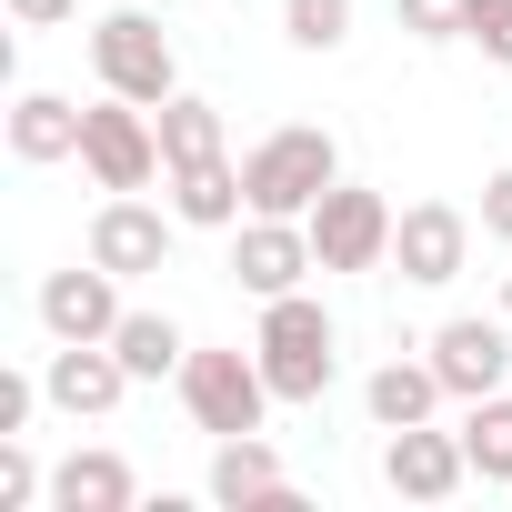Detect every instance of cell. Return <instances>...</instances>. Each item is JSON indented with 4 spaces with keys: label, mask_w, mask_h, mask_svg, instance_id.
I'll list each match as a JSON object with an SVG mask.
<instances>
[{
    "label": "cell",
    "mask_w": 512,
    "mask_h": 512,
    "mask_svg": "<svg viewBox=\"0 0 512 512\" xmlns=\"http://www.w3.org/2000/svg\"><path fill=\"white\" fill-rule=\"evenodd\" d=\"M161 161H171V171L221 161V111H211V101H191V91H171V101H161Z\"/></svg>",
    "instance_id": "obj_20"
},
{
    "label": "cell",
    "mask_w": 512,
    "mask_h": 512,
    "mask_svg": "<svg viewBox=\"0 0 512 512\" xmlns=\"http://www.w3.org/2000/svg\"><path fill=\"white\" fill-rule=\"evenodd\" d=\"M462 452H472L482 482H512V402H502V392H482V402L462 412Z\"/></svg>",
    "instance_id": "obj_21"
},
{
    "label": "cell",
    "mask_w": 512,
    "mask_h": 512,
    "mask_svg": "<svg viewBox=\"0 0 512 512\" xmlns=\"http://www.w3.org/2000/svg\"><path fill=\"white\" fill-rule=\"evenodd\" d=\"M111 352L131 362V382H161V372H181V362H191V342H181V322H171V312H121Z\"/></svg>",
    "instance_id": "obj_18"
},
{
    "label": "cell",
    "mask_w": 512,
    "mask_h": 512,
    "mask_svg": "<svg viewBox=\"0 0 512 512\" xmlns=\"http://www.w3.org/2000/svg\"><path fill=\"white\" fill-rule=\"evenodd\" d=\"M231 272H241V292H262V302L302 292V272H322V251H312V221L251 211V221H241V241H231Z\"/></svg>",
    "instance_id": "obj_7"
},
{
    "label": "cell",
    "mask_w": 512,
    "mask_h": 512,
    "mask_svg": "<svg viewBox=\"0 0 512 512\" xmlns=\"http://www.w3.org/2000/svg\"><path fill=\"white\" fill-rule=\"evenodd\" d=\"M71 11H81V0H11V21H21V31H61Z\"/></svg>",
    "instance_id": "obj_28"
},
{
    "label": "cell",
    "mask_w": 512,
    "mask_h": 512,
    "mask_svg": "<svg viewBox=\"0 0 512 512\" xmlns=\"http://www.w3.org/2000/svg\"><path fill=\"white\" fill-rule=\"evenodd\" d=\"M342 181V151H332V131H272L262 151L241 161V191H251V211H282V221H312V201Z\"/></svg>",
    "instance_id": "obj_2"
},
{
    "label": "cell",
    "mask_w": 512,
    "mask_h": 512,
    "mask_svg": "<svg viewBox=\"0 0 512 512\" xmlns=\"http://www.w3.org/2000/svg\"><path fill=\"white\" fill-rule=\"evenodd\" d=\"M131 462L121 452H71L61 472H51V512H131Z\"/></svg>",
    "instance_id": "obj_16"
},
{
    "label": "cell",
    "mask_w": 512,
    "mask_h": 512,
    "mask_svg": "<svg viewBox=\"0 0 512 512\" xmlns=\"http://www.w3.org/2000/svg\"><path fill=\"white\" fill-rule=\"evenodd\" d=\"M41 492H51V472H41L21 442H0V512H31Z\"/></svg>",
    "instance_id": "obj_24"
},
{
    "label": "cell",
    "mask_w": 512,
    "mask_h": 512,
    "mask_svg": "<svg viewBox=\"0 0 512 512\" xmlns=\"http://www.w3.org/2000/svg\"><path fill=\"white\" fill-rule=\"evenodd\" d=\"M31 402H41V392H31L21 372H0V442H21V422H31Z\"/></svg>",
    "instance_id": "obj_27"
},
{
    "label": "cell",
    "mask_w": 512,
    "mask_h": 512,
    "mask_svg": "<svg viewBox=\"0 0 512 512\" xmlns=\"http://www.w3.org/2000/svg\"><path fill=\"white\" fill-rule=\"evenodd\" d=\"M41 322H51V342H111L121 332V272H51L41 282Z\"/></svg>",
    "instance_id": "obj_11"
},
{
    "label": "cell",
    "mask_w": 512,
    "mask_h": 512,
    "mask_svg": "<svg viewBox=\"0 0 512 512\" xmlns=\"http://www.w3.org/2000/svg\"><path fill=\"white\" fill-rule=\"evenodd\" d=\"M91 71H101V91H121V101H141V111H161V101L181 91L171 31H161L151 11H111V21H91Z\"/></svg>",
    "instance_id": "obj_3"
},
{
    "label": "cell",
    "mask_w": 512,
    "mask_h": 512,
    "mask_svg": "<svg viewBox=\"0 0 512 512\" xmlns=\"http://www.w3.org/2000/svg\"><path fill=\"white\" fill-rule=\"evenodd\" d=\"M211 502H292V472H282V452L262 442V432H231L221 452H211Z\"/></svg>",
    "instance_id": "obj_14"
},
{
    "label": "cell",
    "mask_w": 512,
    "mask_h": 512,
    "mask_svg": "<svg viewBox=\"0 0 512 512\" xmlns=\"http://www.w3.org/2000/svg\"><path fill=\"white\" fill-rule=\"evenodd\" d=\"M462 262H472V221H462L452 201H412V211L392 221V272H402V282L442 292V282H462Z\"/></svg>",
    "instance_id": "obj_8"
},
{
    "label": "cell",
    "mask_w": 512,
    "mask_h": 512,
    "mask_svg": "<svg viewBox=\"0 0 512 512\" xmlns=\"http://www.w3.org/2000/svg\"><path fill=\"white\" fill-rule=\"evenodd\" d=\"M362 402H372V422H382V432H402V422H432V402H442V372H432V362H382Z\"/></svg>",
    "instance_id": "obj_19"
},
{
    "label": "cell",
    "mask_w": 512,
    "mask_h": 512,
    "mask_svg": "<svg viewBox=\"0 0 512 512\" xmlns=\"http://www.w3.org/2000/svg\"><path fill=\"white\" fill-rule=\"evenodd\" d=\"M41 392L81 422V412H111V402L131 392V362H121L111 342H61V352H51V372H41Z\"/></svg>",
    "instance_id": "obj_13"
},
{
    "label": "cell",
    "mask_w": 512,
    "mask_h": 512,
    "mask_svg": "<svg viewBox=\"0 0 512 512\" xmlns=\"http://www.w3.org/2000/svg\"><path fill=\"white\" fill-rule=\"evenodd\" d=\"M412 41H472V0H402Z\"/></svg>",
    "instance_id": "obj_23"
},
{
    "label": "cell",
    "mask_w": 512,
    "mask_h": 512,
    "mask_svg": "<svg viewBox=\"0 0 512 512\" xmlns=\"http://www.w3.org/2000/svg\"><path fill=\"white\" fill-rule=\"evenodd\" d=\"M282 31H292V51H342L352 41V0H282Z\"/></svg>",
    "instance_id": "obj_22"
},
{
    "label": "cell",
    "mask_w": 512,
    "mask_h": 512,
    "mask_svg": "<svg viewBox=\"0 0 512 512\" xmlns=\"http://www.w3.org/2000/svg\"><path fill=\"white\" fill-rule=\"evenodd\" d=\"M181 402H191V422L201 432H262V412H272V372H262V352H191L181 362Z\"/></svg>",
    "instance_id": "obj_4"
},
{
    "label": "cell",
    "mask_w": 512,
    "mask_h": 512,
    "mask_svg": "<svg viewBox=\"0 0 512 512\" xmlns=\"http://www.w3.org/2000/svg\"><path fill=\"white\" fill-rule=\"evenodd\" d=\"M502 312H512V272H502Z\"/></svg>",
    "instance_id": "obj_29"
},
{
    "label": "cell",
    "mask_w": 512,
    "mask_h": 512,
    "mask_svg": "<svg viewBox=\"0 0 512 512\" xmlns=\"http://www.w3.org/2000/svg\"><path fill=\"white\" fill-rule=\"evenodd\" d=\"M241 211H251V191H241L231 161H191V171H171V221H191V231H231Z\"/></svg>",
    "instance_id": "obj_15"
},
{
    "label": "cell",
    "mask_w": 512,
    "mask_h": 512,
    "mask_svg": "<svg viewBox=\"0 0 512 512\" xmlns=\"http://www.w3.org/2000/svg\"><path fill=\"white\" fill-rule=\"evenodd\" d=\"M262 372H272V402H322L332 392V312L312 302V292H282V302H262Z\"/></svg>",
    "instance_id": "obj_1"
},
{
    "label": "cell",
    "mask_w": 512,
    "mask_h": 512,
    "mask_svg": "<svg viewBox=\"0 0 512 512\" xmlns=\"http://www.w3.org/2000/svg\"><path fill=\"white\" fill-rule=\"evenodd\" d=\"M482 231H492V241H512V161L482 181Z\"/></svg>",
    "instance_id": "obj_26"
},
{
    "label": "cell",
    "mask_w": 512,
    "mask_h": 512,
    "mask_svg": "<svg viewBox=\"0 0 512 512\" xmlns=\"http://www.w3.org/2000/svg\"><path fill=\"white\" fill-rule=\"evenodd\" d=\"M472 41H482V61L512 71V0H472Z\"/></svg>",
    "instance_id": "obj_25"
},
{
    "label": "cell",
    "mask_w": 512,
    "mask_h": 512,
    "mask_svg": "<svg viewBox=\"0 0 512 512\" xmlns=\"http://www.w3.org/2000/svg\"><path fill=\"white\" fill-rule=\"evenodd\" d=\"M462 472H472L462 432H432V422H402V432L382 442V482H392L402 502H452V492H462Z\"/></svg>",
    "instance_id": "obj_9"
},
{
    "label": "cell",
    "mask_w": 512,
    "mask_h": 512,
    "mask_svg": "<svg viewBox=\"0 0 512 512\" xmlns=\"http://www.w3.org/2000/svg\"><path fill=\"white\" fill-rule=\"evenodd\" d=\"M11 151L41 171V161H71L81 151V111L61 101V91H21V111H11Z\"/></svg>",
    "instance_id": "obj_17"
},
{
    "label": "cell",
    "mask_w": 512,
    "mask_h": 512,
    "mask_svg": "<svg viewBox=\"0 0 512 512\" xmlns=\"http://www.w3.org/2000/svg\"><path fill=\"white\" fill-rule=\"evenodd\" d=\"M392 201L382 191H362V181H332L322 201H312V251H322V272H382L392 262Z\"/></svg>",
    "instance_id": "obj_5"
},
{
    "label": "cell",
    "mask_w": 512,
    "mask_h": 512,
    "mask_svg": "<svg viewBox=\"0 0 512 512\" xmlns=\"http://www.w3.org/2000/svg\"><path fill=\"white\" fill-rule=\"evenodd\" d=\"M91 262H101V272H121V282L161 272V262H171V221H161L151 201L111 191V201H101V221H91Z\"/></svg>",
    "instance_id": "obj_10"
},
{
    "label": "cell",
    "mask_w": 512,
    "mask_h": 512,
    "mask_svg": "<svg viewBox=\"0 0 512 512\" xmlns=\"http://www.w3.org/2000/svg\"><path fill=\"white\" fill-rule=\"evenodd\" d=\"M81 161H91L101 191H141L151 171H171L161 161V121H141V101H121V91L81 111Z\"/></svg>",
    "instance_id": "obj_6"
},
{
    "label": "cell",
    "mask_w": 512,
    "mask_h": 512,
    "mask_svg": "<svg viewBox=\"0 0 512 512\" xmlns=\"http://www.w3.org/2000/svg\"><path fill=\"white\" fill-rule=\"evenodd\" d=\"M432 372H442V392H462V402L502 392V372H512L502 322H442V332H432Z\"/></svg>",
    "instance_id": "obj_12"
}]
</instances>
